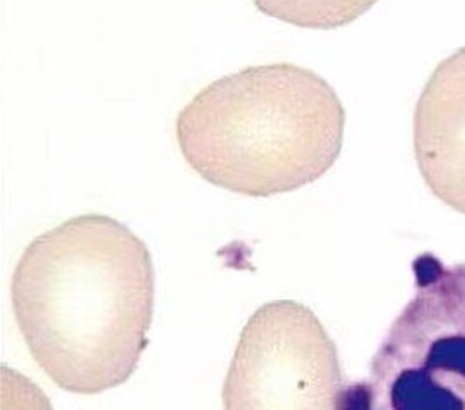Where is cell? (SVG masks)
<instances>
[{
    "instance_id": "obj_1",
    "label": "cell",
    "mask_w": 465,
    "mask_h": 410,
    "mask_svg": "<svg viewBox=\"0 0 465 410\" xmlns=\"http://www.w3.org/2000/svg\"><path fill=\"white\" fill-rule=\"evenodd\" d=\"M153 293L146 244L103 214L78 216L39 235L11 282L32 356L54 385L78 395L129 381L148 344Z\"/></svg>"
},
{
    "instance_id": "obj_2",
    "label": "cell",
    "mask_w": 465,
    "mask_h": 410,
    "mask_svg": "<svg viewBox=\"0 0 465 410\" xmlns=\"http://www.w3.org/2000/svg\"><path fill=\"white\" fill-rule=\"evenodd\" d=\"M346 112L325 77L293 63L248 67L207 84L176 120L183 158L246 197L295 191L337 161Z\"/></svg>"
},
{
    "instance_id": "obj_3",
    "label": "cell",
    "mask_w": 465,
    "mask_h": 410,
    "mask_svg": "<svg viewBox=\"0 0 465 410\" xmlns=\"http://www.w3.org/2000/svg\"><path fill=\"white\" fill-rule=\"evenodd\" d=\"M414 293L369 377L342 386L337 410H465V263L414 258Z\"/></svg>"
},
{
    "instance_id": "obj_4",
    "label": "cell",
    "mask_w": 465,
    "mask_h": 410,
    "mask_svg": "<svg viewBox=\"0 0 465 410\" xmlns=\"http://www.w3.org/2000/svg\"><path fill=\"white\" fill-rule=\"evenodd\" d=\"M336 344L311 308L265 304L246 323L223 386V410H337Z\"/></svg>"
},
{
    "instance_id": "obj_5",
    "label": "cell",
    "mask_w": 465,
    "mask_h": 410,
    "mask_svg": "<svg viewBox=\"0 0 465 410\" xmlns=\"http://www.w3.org/2000/svg\"><path fill=\"white\" fill-rule=\"evenodd\" d=\"M413 139L429 190L465 214V46L429 77L414 109Z\"/></svg>"
},
{
    "instance_id": "obj_6",
    "label": "cell",
    "mask_w": 465,
    "mask_h": 410,
    "mask_svg": "<svg viewBox=\"0 0 465 410\" xmlns=\"http://www.w3.org/2000/svg\"><path fill=\"white\" fill-rule=\"evenodd\" d=\"M262 15L288 25L336 30L363 16L378 0H252Z\"/></svg>"
}]
</instances>
